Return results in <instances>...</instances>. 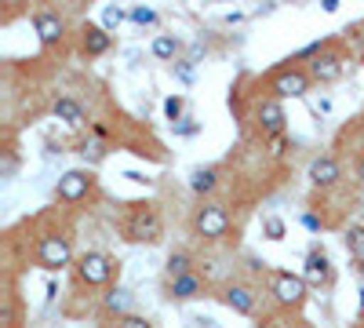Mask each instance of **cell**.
Listing matches in <instances>:
<instances>
[{"instance_id": "obj_1", "label": "cell", "mask_w": 364, "mask_h": 328, "mask_svg": "<svg viewBox=\"0 0 364 328\" xmlns=\"http://www.w3.org/2000/svg\"><path fill=\"white\" fill-rule=\"evenodd\" d=\"M124 233H128V241L157 245L161 237H164V223H161V216H157V208H154V204H135L132 216H128V223H124Z\"/></svg>"}, {"instance_id": "obj_2", "label": "cell", "mask_w": 364, "mask_h": 328, "mask_svg": "<svg viewBox=\"0 0 364 328\" xmlns=\"http://www.w3.org/2000/svg\"><path fill=\"white\" fill-rule=\"evenodd\" d=\"M37 263L44 266L48 274H55V270H66V266L73 263L70 237H63V233H44L41 241H37Z\"/></svg>"}, {"instance_id": "obj_3", "label": "cell", "mask_w": 364, "mask_h": 328, "mask_svg": "<svg viewBox=\"0 0 364 328\" xmlns=\"http://www.w3.org/2000/svg\"><path fill=\"white\" fill-rule=\"evenodd\" d=\"M193 230L200 241H223L230 233V212L223 204H200L193 216Z\"/></svg>"}, {"instance_id": "obj_4", "label": "cell", "mask_w": 364, "mask_h": 328, "mask_svg": "<svg viewBox=\"0 0 364 328\" xmlns=\"http://www.w3.org/2000/svg\"><path fill=\"white\" fill-rule=\"evenodd\" d=\"M273 300H277L281 307H288V310H299L302 303H306V292H310V285L302 281V274H288V270H277L273 274Z\"/></svg>"}, {"instance_id": "obj_5", "label": "cell", "mask_w": 364, "mask_h": 328, "mask_svg": "<svg viewBox=\"0 0 364 328\" xmlns=\"http://www.w3.org/2000/svg\"><path fill=\"white\" fill-rule=\"evenodd\" d=\"M77 274H80V281H84L87 288L109 285V277H113V259L102 255V252H84V255L77 259Z\"/></svg>"}, {"instance_id": "obj_6", "label": "cell", "mask_w": 364, "mask_h": 328, "mask_svg": "<svg viewBox=\"0 0 364 328\" xmlns=\"http://www.w3.org/2000/svg\"><path fill=\"white\" fill-rule=\"evenodd\" d=\"M310 70H299V66H288V70H281L277 77H273V99H302L310 92Z\"/></svg>"}, {"instance_id": "obj_7", "label": "cell", "mask_w": 364, "mask_h": 328, "mask_svg": "<svg viewBox=\"0 0 364 328\" xmlns=\"http://www.w3.org/2000/svg\"><path fill=\"white\" fill-rule=\"evenodd\" d=\"M91 186H95V179H91V171L73 168V171H66L63 179H58L55 197H58V201H66V204H73V201H84V197L91 194Z\"/></svg>"}, {"instance_id": "obj_8", "label": "cell", "mask_w": 364, "mask_h": 328, "mask_svg": "<svg viewBox=\"0 0 364 328\" xmlns=\"http://www.w3.org/2000/svg\"><path fill=\"white\" fill-rule=\"evenodd\" d=\"M343 179V164L331 157V154H321V157H314V164H310V183L317 186V190H331Z\"/></svg>"}, {"instance_id": "obj_9", "label": "cell", "mask_w": 364, "mask_h": 328, "mask_svg": "<svg viewBox=\"0 0 364 328\" xmlns=\"http://www.w3.org/2000/svg\"><path fill=\"white\" fill-rule=\"evenodd\" d=\"M33 33H37V41L44 48H51V44H58L66 37V22L58 18V11H37L33 15Z\"/></svg>"}, {"instance_id": "obj_10", "label": "cell", "mask_w": 364, "mask_h": 328, "mask_svg": "<svg viewBox=\"0 0 364 328\" xmlns=\"http://www.w3.org/2000/svg\"><path fill=\"white\" fill-rule=\"evenodd\" d=\"M331 259L324 252H310L306 255V266H302V281H306L310 288H321V285H331Z\"/></svg>"}, {"instance_id": "obj_11", "label": "cell", "mask_w": 364, "mask_h": 328, "mask_svg": "<svg viewBox=\"0 0 364 328\" xmlns=\"http://www.w3.org/2000/svg\"><path fill=\"white\" fill-rule=\"evenodd\" d=\"M310 77L321 80V84H331L343 77V55L339 51H321L314 63H310Z\"/></svg>"}, {"instance_id": "obj_12", "label": "cell", "mask_w": 364, "mask_h": 328, "mask_svg": "<svg viewBox=\"0 0 364 328\" xmlns=\"http://www.w3.org/2000/svg\"><path fill=\"white\" fill-rule=\"evenodd\" d=\"M284 106H281V99H266L262 106H259V128H262V135H284Z\"/></svg>"}, {"instance_id": "obj_13", "label": "cell", "mask_w": 364, "mask_h": 328, "mask_svg": "<svg viewBox=\"0 0 364 328\" xmlns=\"http://www.w3.org/2000/svg\"><path fill=\"white\" fill-rule=\"evenodd\" d=\"M223 303L233 310V314H255V292L248 288V285H226V292H223Z\"/></svg>"}, {"instance_id": "obj_14", "label": "cell", "mask_w": 364, "mask_h": 328, "mask_svg": "<svg viewBox=\"0 0 364 328\" xmlns=\"http://www.w3.org/2000/svg\"><path fill=\"white\" fill-rule=\"evenodd\" d=\"M168 295H171L175 303H190V300H200V295H204V281H200L197 274L175 277V281L168 285Z\"/></svg>"}, {"instance_id": "obj_15", "label": "cell", "mask_w": 364, "mask_h": 328, "mask_svg": "<svg viewBox=\"0 0 364 328\" xmlns=\"http://www.w3.org/2000/svg\"><path fill=\"white\" fill-rule=\"evenodd\" d=\"M132 288H124V285H117V288H109L106 295H102V307H106V314H117V317H128L132 314Z\"/></svg>"}, {"instance_id": "obj_16", "label": "cell", "mask_w": 364, "mask_h": 328, "mask_svg": "<svg viewBox=\"0 0 364 328\" xmlns=\"http://www.w3.org/2000/svg\"><path fill=\"white\" fill-rule=\"evenodd\" d=\"M51 113H55L63 125H70V128H80V125L87 121V113H84V106H80L77 99H58V102L51 106Z\"/></svg>"}, {"instance_id": "obj_17", "label": "cell", "mask_w": 364, "mask_h": 328, "mask_svg": "<svg viewBox=\"0 0 364 328\" xmlns=\"http://www.w3.org/2000/svg\"><path fill=\"white\" fill-rule=\"evenodd\" d=\"M113 44V37L106 33L102 26H84V51L87 55H106Z\"/></svg>"}, {"instance_id": "obj_18", "label": "cell", "mask_w": 364, "mask_h": 328, "mask_svg": "<svg viewBox=\"0 0 364 328\" xmlns=\"http://www.w3.org/2000/svg\"><path fill=\"white\" fill-rule=\"evenodd\" d=\"M219 186V171L215 168H197L193 175H190V190L193 194H211Z\"/></svg>"}, {"instance_id": "obj_19", "label": "cell", "mask_w": 364, "mask_h": 328, "mask_svg": "<svg viewBox=\"0 0 364 328\" xmlns=\"http://www.w3.org/2000/svg\"><path fill=\"white\" fill-rule=\"evenodd\" d=\"M178 37H171V33H161V37H154V55L161 58V63H171V58L178 55Z\"/></svg>"}, {"instance_id": "obj_20", "label": "cell", "mask_w": 364, "mask_h": 328, "mask_svg": "<svg viewBox=\"0 0 364 328\" xmlns=\"http://www.w3.org/2000/svg\"><path fill=\"white\" fill-rule=\"evenodd\" d=\"M346 252H350L357 263H364V223H353V226L346 230Z\"/></svg>"}, {"instance_id": "obj_21", "label": "cell", "mask_w": 364, "mask_h": 328, "mask_svg": "<svg viewBox=\"0 0 364 328\" xmlns=\"http://www.w3.org/2000/svg\"><path fill=\"white\" fill-rule=\"evenodd\" d=\"M186 274H193V259L186 252H171L168 255V277L175 281V277H186Z\"/></svg>"}, {"instance_id": "obj_22", "label": "cell", "mask_w": 364, "mask_h": 328, "mask_svg": "<svg viewBox=\"0 0 364 328\" xmlns=\"http://www.w3.org/2000/svg\"><path fill=\"white\" fill-rule=\"evenodd\" d=\"M262 233L269 237V241H284L288 226H284V219H281V216H266V219H262Z\"/></svg>"}, {"instance_id": "obj_23", "label": "cell", "mask_w": 364, "mask_h": 328, "mask_svg": "<svg viewBox=\"0 0 364 328\" xmlns=\"http://www.w3.org/2000/svg\"><path fill=\"white\" fill-rule=\"evenodd\" d=\"M124 18H128V11H124V8H113V4H109V8H102V29H106V33H113V29H117L120 22H124Z\"/></svg>"}, {"instance_id": "obj_24", "label": "cell", "mask_w": 364, "mask_h": 328, "mask_svg": "<svg viewBox=\"0 0 364 328\" xmlns=\"http://www.w3.org/2000/svg\"><path fill=\"white\" fill-rule=\"evenodd\" d=\"M164 113H168V121H171V125L186 121V117H182V113H186V99H182V95H171V99L164 102Z\"/></svg>"}, {"instance_id": "obj_25", "label": "cell", "mask_w": 364, "mask_h": 328, "mask_svg": "<svg viewBox=\"0 0 364 328\" xmlns=\"http://www.w3.org/2000/svg\"><path fill=\"white\" fill-rule=\"evenodd\" d=\"M132 22H139V26H157V11H154V8H132Z\"/></svg>"}, {"instance_id": "obj_26", "label": "cell", "mask_w": 364, "mask_h": 328, "mask_svg": "<svg viewBox=\"0 0 364 328\" xmlns=\"http://www.w3.org/2000/svg\"><path fill=\"white\" fill-rule=\"evenodd\" d=\"M117 328H154V324L139 314H128V317H117Z\"/></svg>"}, {"instance_id": "obj_27", "label": "cell", "mask_w": 364, "mask_h": 328, "mask_svg": "<svg viewBox=\"0 0 364 328\" xmlns=\"http://www.w3.org/2000/svg\"><path fill=\"white\" fill-rule=\"evenodd\" d=\"M15 168H18V157L8 150V154H4V161H0V179H11V175H15Z\"/></svg>"}, {"instance_id": "obj_28", "label": "cell", "mask_w": 364, "mask_h": 328, "mask_svg": "<svg viewBox=\"0 0 364 328\" xmlns=\"http://www.w3.org/2000/svg\"><path fill=\"white\" fill-rule=\"evenodd\" d=\"M284 150H288V139H284V135H273V139H269V154H273V157H284Z\"/></svg>"}, {"instance_id": "obj_29", "label": "cell", "mask_w": 364, "mask_h": 328, "mask_svg": "<svg viewBox=\"0 0 364 328\" xmlns=\"http://www.w3.org/2000/svg\"><path fill=\"white\" fill-rule=\"evenodd\" d=\"M175 132H178V135H193V132H197L193 117H186V125H175Z\"/></svg>"}, {"instance_id": "obj_30", "label": "cell", "mask_w": 364, "mask_h": 328, "mask_svg": "<svg viewBox=\"0 0 364 328\" xmlns=\"http://www.w3.org/2000/svg\"><path fill=\"white\" fill-rule=\"evenodd\" d=\"M302 223H306L310 230H321V219H317V216H310V212H306V216H302Z\"/></svg>"}, {"instance_id": "obj_31", "label": "cell", "mask_w": 364, "mask_h": 328, "mask_svg": "<svg viewBox=\"0 0 364 328\" xmlns=\"http://www.w3.org/2000/svg\"><path fill=\"white\" fill-rule=\"evenodd\" d=\"M321 8L331 15V11H339V0H321Z\"/></svg>"}, {"instance_id": "obj_32", "label": "cell", "mask_w": 364, "mask_h": 328, "mask_svg": "<svg viewBox=\"0 0 364 328\" xmlns=\"http://www.w3.org/2000/svg\"><path fill=\"white\" fill-rule=\"evenodd\" d=\"M357 175H360V183H364V157H360V164H357Z\"/></svg>"}, {"instance_id": "obj_33", "label": "cell", "mask_w": 364, "mask_h": 328, "mask_svg": "<svg viewBox=\"0 0 364 328\" xmlns=\"http://www.w3.org/2000/svg\"><path fill=\"white\" fill-rule=\"evenodd\" d=\"M360 310H364V288H360Z\"/></svg>"}, {"instance_id": "obj_34", "label": "cell", "mask_w": 364, "mask_h": 328, "mask_svg": "<svg viewBox=\"0 0 364 328\" xmlns=\"http://www.w3.org/2000/svg\"><path fill=\"white\" fill-rule=\"evenodd\" d=\"M357 270H360V274H364V263H357Z\"/></svg>"}, {"instance_id": "obj_35", "label": "cell", "mask_w": 364, "mask_h": 328, "mask_svg": "<svg viewBox=\"0 0 364 328\" xmlns=\"http://www.w3.org/2000/svg\"><path fill=\"white\" fill-rule=\"evenodd\" d=\"M284 328H302V324H284Z\"/></svg>"}, {"instance_id": "obj_36", "label": "cell", "mask_w": 364, "mask_h": 328, "mask_svg": "<svg viewBox=\"0 0 364 328\" xmlns=\"http://www.w3.org/2000/svg\"><path fill=\"white\" fill-rule=\"evenodd\" d=\"M360 63H364V58H360Z\"/></svg>"}]
</instances>
